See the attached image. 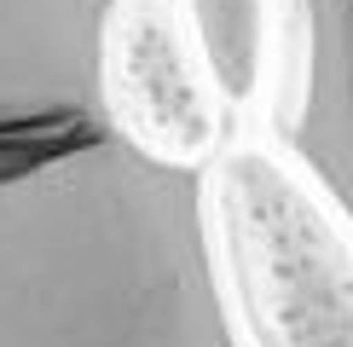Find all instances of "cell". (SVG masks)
<instances>
[{
  "label": "cell",
  "instance_id": "obj_1",
  "mask_svg": "<svg viewBox=\"0 0 353 347\" xmlns=\"http://www.w3.org/2000/svg\"><path fill=\"white\" fill-rule=\"evenodd\" d=\"M0 347H232L197 174L116 134L0 162Z\"/></svg>",
  "mask_w": 353,
  "mask_h": 347
},
{
  "label": "cell",
  "instance_id": "obj_5",
  "mask_svg": "<svg viewBox=\"0 0 353 347\" xmlns=\"http://www.w3.org/2000/svg\"><path fill=\"white\" fill-rule=\"evenodd\" d=\"M353 220V0H284L261 122Z\"/></svg>",
  "mask_w": 353,
  "mask_h": 347
},
{
  "label": "cell",
  "instance_id": "obj_4",
  "mask_svg": "<svg viewBox=\"0 0 353 347\" xmlns=\"http://www.w3.org/2000/svg\"><path fill=\"white\" fill-rule=\"evenodd\" d=\"M110 0H0V162L110 134L99 35Z\"/></svg>",
  "mask_w": 353,
  "mask_h": 347
},
{
  "label": "cell",
  "instance_id": "obj_6",
  "mask_svg": "<svg viewBox=\"0 0 353 347\" xmlns=\"http://www.w3.org/2000/svg\"><path fill=\"white\" fill-rule=\"evenodd\" d=\"M174 12L232 127H255L278 70L284 0H174Z\"/></svg>",
  "mask_w": 353,
  "mask_h": 347
},
{
  "label": "cell",
  "instance_id": "obj_3",
  "mask_svg": "<svg viewBox=\"0 0 353 347\" xmlns=\"http://www.w3.org/2000/svg\"><path fill=\"white\" fill-rule=\"evenodd\" d=\"M99 110L128 151L191 174L232 134V116L203 76L174 0H110L99 35Z\"/></svg>",
  "mask_w": 353,
  "mask_h": 347
},
{
  "label": "cell",
  "instance_id": "obj_2",
  "mask_svg": "<svg viewBox=\"0 0 353 347\" xmlns=\"http://www.w3.org/2000/svg\"><path fill=\"white\" fill-rule=\"evenodd\" d=\"M197 202L232 347H353V220L267 127L214 145Z\"/></svg>",
  "mask_w": 353,
  "mask_h": 347
}]
</instances>
